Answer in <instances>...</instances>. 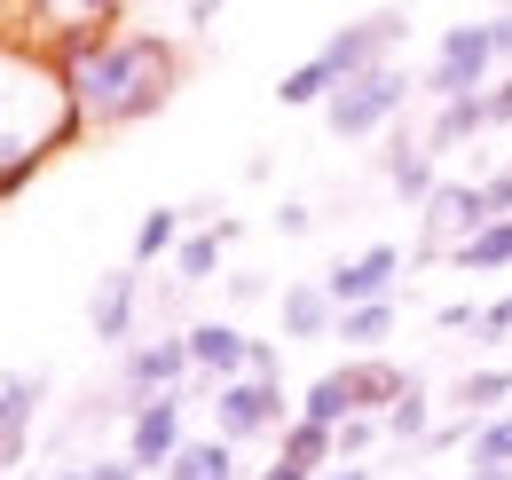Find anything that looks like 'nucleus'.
<instances>
[{"mask_svg": "<svg viewBox=\"0 0 512 480\" xmlns=\"http://www.w3.org/2000/svg\"><path fill=\"white\" fill-rule=\"evenodd\" d=\"M197 370V355H190V331H166V339H142V347H127V394L142 402V394H166V386H182Z\"/></svg>", "mask_w": 512, "mask_h": 480, "instance_id": "1a4fd4ad", "label": "nucleus"}, {"mask_svg": "<svg viewBox=\"0 0 512 480\" xmlns=\"http://www.w3.org/2000/svg\"><path fill=\"white\" fill-rule=\"evenodd\" d=\"M394 40H402V8H379V16H363V24H339L308 63H292V71L276 79V103H284V111H323V95H331L339 79L386 63Z\"/></svg>", "mask_w": 512, "mask_h": 480, "instance_id": "7ed1b4c3", "label": "nucleus"}, {"mask_svg": "<svg viewBox=\"0 0 512 480\" xmlns=\"http://www.w3.org/2000/svg\"><path fill=\"white\" fill-rule=\"evenodd\" d=\"M505 394H512V362H505V370H465V386H457L465 418H489V410H497Z\"/></svg>", "mask_w": 512, "mask_h": 480, "instance_id": "b1692460", "label": "nucleus"}, {"mask_svg": "<svg viewBox=\"0 0 512 480\" xmlns=\"http://www.w3.org/2000/svg\"><path fill=\"white\" fill-rule=\"evenodd\" d=\"M434 323H442V331H473V323H481V307H473V300H449Z\"/></svg>", "mask_w": 512, "mask_h": 480, "instance_id": "c85d7f7f", "label": "nucleus"}, {"mask_svg": "<svg viewBox=\"0 0 512 480\" xmlns=\"http://www.w3.org/2000/svg\"><path fill=\"white\" fill-rule=\"evenodd\" d=\"M331 480H379V473H371V465H347V473H331Z\"/></svg>", "mask_w": 512, "mask_h": 480, "instance_id": "f704fd0d", "label": "nucleus"}, {"mask_svg": "<svg viewBox=\"0 0 512 480\" xmlns=\"http://www.w3.org/2000/svg\"><path fill=\"white\" fill-rule=\"evenodd\" d=\"M276 315H284V339H331L339 331V300L323 284H284Z\"/></svg>", "mask_w": 512, "mask_h": 480, "instance_id": "ddd939ff", "label": "nucleus"}, {"mask_svg": "<svg viewBox=\"0 0 512 480\" xmlns=\"http://www.w3.org/2000/svg\"><path fill=\"white\" fill-rule=\"evenodd\" d=\"M457 268H473V276H489V268H512V213H497L481 237H465L457 252H449Z\"/></svg>", "mask_w": 512, "mask_h": 480, "instance_id": "f3484780", "label": "nucleus"}, {"mask_svg": "<svg viewBox=\"0 0 512 480\" xmlns=\"http://www.w3.org/2000/svg\"><path fill=\"white\" fill-rule=\"evenodd\" d=\"M276 229H284V237H308L316 213H308V205H276Z\"/></svg>", "mask_w": 512, "mask_h": 480, "instance_id": "c756f323", "label": "nucleus"}, {"mask_svg": "<svg viewBox=\"0 0 512 480\" xmlns=\"http://www.w3.org/2000/svg\"><path fill=\"white\" fill-rule=\"evenodd\" d=\"M300 418H323V425L355 418V386H347V370H323L316 386H308V402H300Z\"/></svg>", "mask_w": 512, "mask_h": 480, "instance_id": "5701e85b", "label": "nucleus"}, {"mask_svg": "<svg viewBox=\"0 0 512 480\" xmlns=\"http://www.w3.org/2000/svg\"><path fill=\"white\" fill-rule=\"evenodd\" d=\"M489 63H497V24H449L434 48V71H426V95L449 103V95L489 87Z\"/></svg>", "mask_w": 512, "mask_h": 480, "instance_id": "0eeeda50", "label": "nucleus"}, {"mask_svg": "<svg viewBox=\"0 0 512 480\" xmlns=\"http://www.w3.org/2000/svg\"><path fill=\"white\" fill-rule=\"evenodd\" d=\"M253 347L260 339H245L237 323H190V355L213 386H221V378H245V370H253Z\"/></svg>", "mask_w": 512, "mask_h": 480, "instance_id": "9b49d317", "label": "nucleus"}, {"mask_svg": "<svg viewBox=\"0 0 512 480\" xmlns=\"http://www.w3.org/2000/svg\"><path fill=\"white\" fill-rule=\"evenodd\" d=\"M221 244H237V221H221V229H205V237H182V244H174V268H182V284H205V276H213Z\"/></svg>", "mask_w": 512, "mask_h": 480, "instance_id": "aec40b11", "label": "nucleus"}, {"mask_svg": "<svg viewBox=\"0 0 512 480\" xmlns=\"http://www.w3.org/2000/svg\"><path fill=\"white\" fill-rule=\"evenodd\" d=\"M87 8H95V16H119V0H87Z\"/></svg>", "mask_w": 512, "mask_h": 480, "instance_id": "c9c22d12", "label": "nucleus"}, {"mask_svg": "<svg viewBox=\"0 0 512 480\" xmlns=\"http://www.w3.org/2000/svg\"><path fill=\"white\" fill-rule=\"evenodd\" d=\"M260 480H316V465H292V457H276V465H268Z\"/></svg>", "mask_w": 512, "mask_h": 480, "instance_id": "2f4dec72", "label": "nucleus"}, {"mask_svg": "<svg viewBox=\"0 0 512 480\" xmlns=\"http://www.w3.org/2000/svg\"><path fill=\"white\" fill-rule=\"evenodd\" d=\"M237 441H182L174 449V465H166V480H237V457H229Z\"/></svg>", "mask_w": 512, "mask_h": 480, "instance_id": "dca6fc26", "label": "nucleus"}, {"mask_svg": "<svg viewBox=\"0 0 512 480\" xmlns=\"http://www.w3.org/2000/svg\"><path fill=\"white\" fill-rule=\"evenodd\" d=\"M56 63L71 71L79 95V126H134L174 95V48L158 32H111V16L71 24L56 40Z\"/></svg>", "mask_w": 512, "mask_h": 480, "instance_id": "f257e3e1", "label": "nucleus"}, {"mask_svg": "<svg viewBox=\"0 0 512 480\" xmlns=\"http://www.w3.org/2000/svg\"><path fill=\"white\" fill-rule=\"evenodd\" d=\"M489 126H512V79H505V87H489Z\"/></svg>", "mask_w": 512, "mask_h": 480, "instance_id": "7c9ffc66", "label": "nucleus"}, {"mask_svg": "<svg viewBox=\"0 0 512 480\" xmlns=\"http://www.w3.org/2000/svg\"><path fill=\"white\" fill-rule=\"evenodd\" d=\"M134 300H142V268L127 260L119 276H103V284H95V307H87V323H95V347H127Z\"/></svg>", "mask_w": 512, "mask_h": 480, "instance_id": "f8f14e48", "label": "nucleus"}, {"mask_svg": "<svg viewBox=\"0 0 512 480\" xmlns=\"http://www.w3.org/2000/svg\"><path fill=\"white\" fill-rule=\"evenodd\" d=\"M386 441H402V449H410V441H434V410H426V386H418V378L386 402Z\"/></svg>", "mask_w": 512, "mask_h": 480, "instance_id": "a211bd4d", "label": "nucleus"}, {"mask_svg": "<svg viewBox=\"0 0 512 480\" xmlns=\"http://www.w3.org/2000/svg\"><path fill=\"white\" fill-rule=\"evenodd\" d=\"M434 158H442V150H434V142H394V150H386V181H394V197H410V205H426V197H434Z\"/></svg>", "mask_w": 512, "mask_h": 480, "instance_id": "4468645a", "label": "nucleus"}, {"mask_svg": "<svg viewBox=\"0 0 512 480\" xmlns=\"http://www.w3.org/2000/svg\"><path fill=\"white\" fill-rule=\"evenodd\" d=\"M394 276H402V252H394V244H371V252L339 260V268L323 276V292L339 307H363V300H394Z\"/></svg>", "mask_w": 512, "mask_h": 480, "instance_id": "9d476101", "label": "nucleus"}, {"mask_svg": "<svg viewBox=\"0 0 512 480\" xmlns=\"http://www.w3.org/2000/svg\"><path fill=\"white\" fill-rule=\"evenodd\" d=\"M87 480H142V465H134V457H95Z\"/></svg>", "mask_w": 512, "mask_h": 480, "instance_id": "cd10ccee", "label": "nucleus"}, {"mask_svg": "<svg viewBox=\"0 0 512 480\" xmlns=\"http://www.w3.org/2000/svg\"><path fill=\"white\" fill-rule=\"evenodd\" d=\"M489 24H497V56L512 63V8H505V16H489Z\"/></svg>", "mask_w": 512, "mask_h": 480, "instance_id": "72a5a7b5", "label": "nucleus"}, {"mask_svg": "<svg viewBox=\"0 0 512 480\" xmlns=\"http://www.w3.org/2000/svg\"><path fill=\"white\" fill-rule=\"evenodd\" d=\"M473 465H512V418H473Z\"/></svg>", "mask_w": 512, "mask_h": 480, "instance_id": "393cba45", "label": "nucleus"}, {"mask_svg": "<svg viewBox=\"0 0 512 480\" xmlns=\"http://www.w3.org/2000/svg\"><path fill=\"white\" fill-rule=\"evenodd\" d=\"M481 126H489V95L473 87V95H449L442 111H434V134H426V142H434V150H457V142H473Z\"/></svg>", "mask_w": 512, "mask_h": 480, "instance_id": "2eb2a0df", "label": "nucleus"}, {"mask_svg": "<svg viewBox=\"0 0 512 480\" xmlns=\"http://www.w3.org/2000/svg\"><path fill=\"white\" fill-rule=\"evenodd\" d=\"M473 331H481V339H512V292L481 307V323H473Z\"/></svg>", "mask_w": 512, "mask_h": 480, "instance_id": "bb28decb", "label": "nucleus"}, {"mask_svg": "<svg viewBox=\"0 0 512 480\" xmlns=\"http://www.w3.org/2000/svg\"><path fill=\"white\" fill-rule=\"evenodd\" d=\"M24 449H32V433H8V425H0V465H16Z\"/></svg>", "mask_w": 512, "mask_h": 480, "instance_id": "473e14b6", "label": "nucleus"}, {"mask_svg": "<svg viewBox=\"0 0 512 480\" xmlns=\"http://www.w3.org/2000/svg\"><path fill=\"white\" fill-rule=\"evenodd\" d=\"M182 394L166 386V394H142V402H127V457L142 465V473H158V465H174V449H182Z\"/></svg>", "mask_w": 512, "mask_h": 480, "instance_id": "6e6552de", "label": "nucleus"}, {"mask_svg": "<svg viewBox=\"0 0 512 480\" xmlns=\"http://www.w3.org/2000/svg\"><path fill=\"white\" fill-rule=\"evenodd\" d=\"M213 425H221V441H260V433L292 425L284 418V378H268V370L221 378V386H213Z\"/></svg>", "mask_w": 512, "mask_h": 480, "instance_id": "423d86ee", "label": "nucleus"}, {"mask_svg": "<svg viewBox=\"0 0 512 480\" xmlns=\"http://www.w3.org/2000/svg\"><path fill=\"white\" fill-rule=\"evenodd\" d=\"M64 480H87V465H71V473H64Z\"/></svg>", "mask_w": 512, "mask_h": 480, "instance_id": "e433bc0d", "label": "nucleus"}, {"mask_svg": "<svg viewBox=\"0 0 512 480\" xmlns=\"http://www.w3.org/2000/svg\"><path fill=\"white\" fill-rule=\"evenodd\" d=\"M40 378H24V370H0V425L8 433H32V410H40Z\"/></svg>", "mask_w": 512, "mask_h": 480, "instance_id": "4be33fe9", "label": "nucleus"}, {"mask_svg": "<svg viewBox=\"0 0 512 480\" xmlns=\"http://www.w3.org/2000/svg\"><path fill=\"white\" fill-rule=\"evenodd\" d=\"M426 213V229H418V260H449L465 237H481L497 213H489V197H481V181H434V197L418 205Z\"/></svg>", "mask_w": 512, "mask_h": 480, "instance_id": "39448f33", "label": "nucleus"}, {"mask_svg": "<svg viewBox=\"0 0 512 480\" xmlns=\"http://www.w3.org/2000/svg\"><path fill=\"white\" fill-rule=\"evenodd\" d=\"M174 244H182V213H174V205H150V213H142V229H134V268L166 260Z\"/></svg>", "mask_w": 512, "mask_h": 480, "instance_id": "412c9836", "label": "nucleus"}, {"mask_svg": "<svg viewBox=\"0 0 512 480\" xmlns=\"http://www.w3.org/2000/svg\"><path fill=\"white\" fill-rule=\"evenodd\" d=\"M386 433V418H371V410H355V418H339V457H363L371 441Z\"/></svg>", "mask_w": 512, "mask_h": 480, "instance_id": "a878e982", "label": "nucleus"}, {"mask_svg": "<svg viewBox=\"0 0 512 480\" xmlns=\"http://www.w3.org/2000/svg\"><path fill=\"white\" fill-rule=\"evenodd\" d=\"M79 134V95L56 56H32L16 40H0V189L32 174L48 150H64Z\"/></svg>", "mask_w": 512, "mask_h": 480, "instance_id": "f03ea898", "label": "nucleus"}, {"mask_svg": "<svg viewBox=\"0 0 512 480\" xmlns=\"http://www.w3.org/2000/svg\"><path fill=\"white\" fill-rule=\"evenodd\" d=\"M386 331H394V300H363V307H339V331H331V339H347V347L371 355Z\"/></svg>", "mask_w": 512, "mask_h": 480, "instance_id": "6ab92c4d", "label": "nucleus"}, {"mask_svg": "<svg viewBox=\"0 0 512 480\" xmlns=\"http://www.w3.org/2000/svg\"><path fill=\"white\" fill-rule=\"evenodd\" d=\"M402 103H410L402 63H371V71H355V79H339V87L323 95V126H331L339 142H363V134H379V126L402 119Z\"/></svg>", "mask_w": 512, "mask_h": 480, "instance_id": "20e7f679", "label": "nucleus"}]
</instances>
